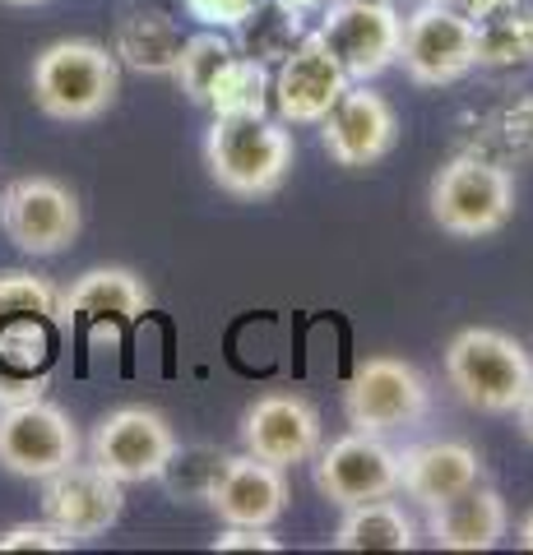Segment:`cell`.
Returning a JSON list of instances; mask_svg holds the SVG:
<instances>
[{"label":"cell","instance_id":"6da1fadb","mask_svg":"<svg viewBox=\"0 0 533 555\" xmlns=\"http://www.w3.org/2000/svg\"><path fill=\"white\" fill-rule=\"evenodd\" d=\"M116 93H122V61L102 42L61 38L33 61V102L51 120H65V126L98 120Z\"/></svg>","mask_w":533,"mask_h":555},{"label":"cell","instance_id":"7a4b0ae2","mask_svg":"<svg viewBox=\"0 0 533 555\" xmlns=\"http://www.w3.org/2000/svg\"><path fill=\"white\" fill-rule=\"evenodd\" d=\"M292 134L283 120L269 116H214L204 134V163L210 177L237 199H265L274 195L292 171Z\"/></svg>","mask_w":533,"mask_h":555},{"label":"cell","instance_id":"3957f363","mask_svg":"<svg viewBox=\"0 0 533 555\" xmlns=\"http://www.w3.org/2000/svg\"><path fill=\"white\" fill-rule=\"evenodd\" d=\"M445 379L478 412H515L533 379V361L520 338L502 328H459L445 347Z\"/></svg>","mask_w":533,"mask_h":555},{"label":"cell","instance_id":"277c9868","mask_svg":"<svg viewBox=\"0 0 533 555\" xmlns=\"http://www.w3.org/2000/svg\"><path fill=\"white\" fill-rule=\"evenodd\" d=\"M432 222L441 232L478 241L502 232L515 214V177L487 158H450L432 177Z\"/></svg>","mask_w":533,"mask_h":555},{"label":"cell","instance_id":"5b68a950","mask_svg":"<svg viewBox=\"0 0 533 555\" xmlns=\"http://www.w3.org/2000/svg\"><path fill=\"white\" fill-rule=\"evenodd\" d=\"M320 42L334 51L343 75L353 83H367L399 65L404 14L399 0H330L320 10Z\"/></svg>","mask_w":533,"mask_h":555},{"label":"cell","instance_id":"8992f818","mask_svg":"<svg viewBox=\"0 0 533 555\" xmlns=\"http://www.w3.org/2000/svg\"><path fill=\"white\" fill-rule=\"evenodd\" d=\"M427 412H432V385L418 366L399 357H367L343 385V416L353 430H367V436L418 426Z\"/></svg>","mask_w":533,"mask_h":555},{"label":"cell","instance_id":"52a82bcc","mask_svg":"<svg viewBox=\"0 0 533 555\" xmlns=\"http://www.w3.org/2000/svg\"><path fill=\"white\" fill-rule=\"evenodd\" d=\"M473 42H478V24L455 0H422L404 20L399 65L422 89H445V83H459L478 65Z\"/></svg>","mask_w":533,"mask_h":555},{"label":"cell","instance_id":"ba28073f","mask_svg":"<svg viewBox=\"0 0 533 555\" xmlns=\"http://www.w3.org/2000/svg\"><path fill=\"white\" fill-rule=\"evenodd\" d=\"M0 228L24 255H61L75 246L84 214L56 177H20L0 190Z\"/></svg>","mask_w":533,"mask_h":555},{"label":"cell","instance_id":"9c48e42d","mask_svg":"<svg viewBox=\"0 0 533 555\" xmlns=\"http://www.w3.org/2000/svg\"><path fill=\"white\" fill-rule=\"evenodd\" d=\"M89 459L112 473L122 486L163 481L167 463L177 459V436H172L167 416L153 408H116L93 426Z\"/></svg>","mask_w":533,"mask_h":555},{"label":"cell","instance_id":"30bf717a","mask_svg":"<svg viewBox=\"0 0 533 555\" xmlns=\"http://www.w3.org/2000/svg\"><path fill=\"white\" fill-rule=\"evenodd\" d=\"M79 459V430L56 403L28 398V403L0 408V467L14 477L42 481Z\"/></svg>","mask_w":533,"mask_h":555},{"label":"cell","instance_id":"8fae6325","mask_svg":"<svg viewBox=\"0 0 533 555\" xmlns=\"http://www.w3.org/2000/svg\"><path fill=\"white\" fill-rule=\"evenodd\" d=\"M312 477L316 491L343 509L381 500L399 491V449H390L381 436H367V430H348V436L316 449Z\"/></svg>","mask_w":533,"mask_h":555},{"label":"cell","instance_id":"7c38bea8","mask_svg":"<svg viewBox=\"0 0 533 555\" xmlns=\"http://www.w3.org/2000/svg\"><path fill=\"white\" fill-rule=\"evenodd\" d=\"M126 509V486L89 459L71 463L61 473L42 477V514L51 528H61L71 542H89V537L107 532Z\"/></svg>","mask_w":533,"mask_h":555},{"label":"cell","instance_id":"4fadbf2b","mask_svg":"<svg viewBox=\"0 0 533 555\" xmlns=\"http://www.w3.org/2000/svg\"><path fill=\"white\" fill-rule=\"evenodd\" d=\"M348 75L334 61V51L320 42V33H302V42L279 61L269 102L279 107L283 126H320L334 102L348 93Z\"/></svg>","mask_w":533,"mask_h":555},{"label":"cell","instance_id":"5bb4252c","mask_svg":"<svg viewBox=\"0 0 533 555\" xmlns=\"http://www.w3.org/2000/svg\"><path fill=\"white\" fill-rule=\"evenodd\" d=\"M394 139H399V116H394L390 102L376 89H367V83H348V93L320 120V144L339 167L381 163L394 149Z\"/></svg>","mask_w":533,"mask_h":555},{"label":"cell","instance_id":"9a60e30c","mask_svg":"<svg viewBox=\"0 0 533 555\" xmlns=\"http://www.w3.org/2000/svg\"><path fill=\"white\" fill-rule=\"evenodd\" d=\"M204 500L228 528H274L288 509V467H274L242 449L223 459Z\"/></svg>","mask_w":533,"mask_h":555},{"label":"cell","instance_id":"2e32d148","mask_svg":"<svg viewBox=\"0 0 533 555\" xmlns=\"http://www.w3.org/2000/svg\"><path fill=\"white\" fill-rule=\"evenodd\" d=\"M242 449L274 467L312 463L320 449V412L297 393H265L242 416Z\"/></svg>","mask_w":533,"mask_h":555},{"label":"cell","instance_id":"e0dca14e","mask_svg":"<svg viewBox=\"0 0 533 555\" xmlns=\"http://www.w3.org/2000/svg\"><path fill=\"white\" fill-rule=\"evenodd\" d=\"M51 361H56V320L33 310L0 315V408L42 398Z\"/></svg>","mask_w":533,"mask_h":555},{"label":"cell","instance_id":"ac0fdd59","mask_svg":"<svg viewBox=\"0 0 533 555\" xmlns=\"http://www.w3.org/2000/svg\"><path fill=\"white\" fill-rule=\"evenodd\" d=\"M478 481H483V459L464 440H427L399 454V491L418 500L422 509L469 491Z\"/></svg>","mask_w":533,"mask_h":555},{"label":"cell","instance_id":"d6986e66","mask_svg":"<svg viewBox=\"0 0 533 555\" xmlns=\"http://www.w3.org/2000/svg\"><path fill=\"white\" fill-rule=\"evenodd\" d=\"M506 532H510L506 500L483 481L427 509V537L441 551H492Z\"/></svg>","mask_w":533,"mask_h":555},{"label":"cell","instance_id":"ffe728a7","mask_svg":"<svg viewBox=\"0 0 533 555\" xmlns=\"http://www.w3.org/2000/svg\"><path fill=\"white\" fill-rule=\"evenodd\" d=\"M149 287H144V278L140 273H130V269H89V273H79L71 287L56 292V324H71V320H102V315H112V320H135V315H144L149 310Z\"/></svg>","mask_w":533,"mask_h":555},{"label":"cell","instance_id":"44dd1931","mask_svg":"<svg viewBox=\"0 0 533 555\" xmlns=\"http://www.w3.org/2000/svg\"><path fill=\"white\" fill-rule=\"evenodd\" d=\"M181 28L163 10H135L116 24L112 56L130 65L135 75H172V65L181 56Z\"/></svg>","mask_w":533,"mask_h":555},{"label":"cell","instance_id":"7402d4cb","mask_svg":"<svg viewBox=\"0 0 533 555\" xmlns=\"http://www.w3.org/2000/svg\"><path fill=\"white\" fill-rule=\"evenodd\" d=\"M330 542L339 551H413L418 546V528H413V518L404 514L399 500L381 495L343 509Z\"/></svg>","mask_w":533,"mask_h":555},{"label":"cell","instance_id":"603a6c76","mask_svg":"<svg viewBox=\"0 0 533 555\" xmlns=\"http://www.w3.org/2000/svg\"><path fill=\"white\" fill-rule=\"evenodd\" d=\"M269 93H274L269 65L251 61V56H232V61H223V69L210 79L204 107L214 116H265Z\"/></svg>","mask_w":533,"mask_h":555},{"label":"cell","instance_id":"cb8c5ba5","mask_svg":"<svg viewBox=\"0 0 533 555\" xmlns=\"http://www.w3.org/2000/svg\"><path fill=\"white\" fill-rule=\"evenodd\" d=\"M473 56L483 69H524L533 65V10H502L492 20H478Z\"/></svg>","mask_w":533,"mask_h":555},{"label":"cell","instance_id":"d4e9b609","mask_svg":"<svg viewBox=\"0 0 533 555\" xmlns=\"http://www.w3.org/2000/svg\"><path fill=\"white\" fill-rule=\"evenodd\" d=\"M232 56H237V47H232L228 33H223V28H204V33H195V38L181 42V56H177V65H172V79H177V89L186 98L204 107L210 79L223 69V61H232Z\"/></svg>","mask_w":533,"mask_h":555},{"label":"cell","instance_id":"484cf974","mask_svg":"<svg viewBox=\"0 0 533 555\" xmlns=\"http://www.w3.org/2000/svg\"><path fill=\"white\" fill-rule=\"evenodd\" d=\"M237 33H242V42H246V56L269 65V61H283L288 51L302 42V14L283 10L279 0H274V5H265V0H261V5H255L242 24H237Z\"/></svg>","mask_w":533,"mask_h":555},{"label":"cell","instance_id":"4316f807","mask_svg":"<svg viewBox=\"0 0 533 555\" xmlns=\"http://www.w3.org/2000/svg\"><path fill=\"white\" fill-rule=\"evenodd\" d=\"M20 310L56 320V287H51L42 273L0 269V315H20Z\"/></svg>","mask_w":533,"mask_h":555},{"label":"cell","instance_id":"83f0119b","mask_svg":"<svg viewBox=\"0 0 533 555\" xmlns=\"http://www.w3.org/2000/svg\"><path fill=\"white\" fill-rule=\"evenodd\" d=\"M186 5V14H191V20H200L204 28H237L246 20V14L261 5V0H181Z\"/></svg>","mask_w":533,"mask_h":555},{"label":"cell","instance_id":"f1b7e54d","mask_svg":"<svg viewBox=\"0 0 533 555\" xmlns=\"http://www.w3.org/2000/svg\"><path fill=\"white\" fill-rule=\"evenodd\" d=\"M65 546H75V542L51 524H20V528L0 532V551H65Z\"/></svg>","mask_w":533,"mask_h":555},{"label":"cell","instance_id":"f546056e","mask_svg":"<svg viewBox=\"0 0 533 555\" xmlns=\"http://www.w3.org/2000/svg\"><path fill=\"white\" fill-rule=\"evenodd\" d=\"M279 546L283 542L269 528H228L223 524V532L214 537V551H279Z\"/></svg>","mask_w":533,"mask_h":555},{"label":"cell","instance_id":"4dcf8cb0","mask_svg":"<svg viewBox=\"0 0 533 555\" xmlns=\"http://www.w3.org/2000/svg\"><path fill=\"white\" fill-rule=\"evenodd\" d=\"M455 5L478 24V20H492V14H502V10H515L520 0H455Z\"/></svg>","mask_w":533,"mask_h":555},{"label":"cell","instance_id":"1f68e13d","mask_svg":"<svg viewBox=\"0 0 533 555\" xmlns=\"http://www.w3.org/2000/svg\"><path fill=\"white\" fill-rule=\"evenodd\" d=\"M515 422H520L524 440L533 444V379H529V389H524V398H520V408H515Z\"/></svg>","mask_w":533,"mask_h":555},{"label":"cell","instance_id":"d6a6232c","mask_svg":"<svg viewBox=\"0 0 533 555\" xmlns=\"http://www.w3.org/2000/svg\"><path fill=\"white\" fill-rule=\"evenodd\" d=\"M283 10H292V14H302V20H312V14H320L330 0H279Z\"/></svg>","mask_w":533,"mask_h":555},{"label":"cell","instance_id":"836d02e7","mask_svg":"<svg viewBox=\"0 0 533 555\" xmlns=\"http://www.w3.org/2000/svg\"><path fill=\"white\" fill-rule=\"evenodd\" d=\"M515 542H520L524 551H533V509L520 518V532H515Z\"/></svg>","mask_w":533,"mask_h":555},{"label":"cell","instance_id":"e575fe53","mask_svg":"<svg viewBox=\"0 0 533 555\" xmlns=\"http://www.w3.org/2000/svg\"><path fill=\"white\" fill-rule=\"evenodd\" d=\"M5 5H42V0H5Z\"/></svg>","mask_w":533,"mask_h":555}]
</instances>
